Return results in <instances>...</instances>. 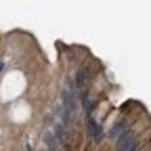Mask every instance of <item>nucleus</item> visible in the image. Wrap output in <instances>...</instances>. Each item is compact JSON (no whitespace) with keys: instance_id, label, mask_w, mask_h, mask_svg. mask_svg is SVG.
Listing matches in <instances>:
<instances>
[{"instance_id":"f257e3e1","label":"nucleus","mask_w":151,"mask_h":151,"mask_svg":"<svg viewBox=\"0 0 151 151\" xmlns=\"http://www.w3.org/2000/svg\"><path fill=\"white\" fill-rule=\"evenodd\" d=\"M134 149H139V143H137L134 132L126 130L122 137H118V151H134Z\"/></svg>"},{"instance_id":"f03ea898","label":"nucleus","mask_w":151,"mask_h":151,"mask_svg":"<svg viewBox=\"0 0 151 151\" xmlns=\"http://www.w3.org/2000/svg\"><path fill=\"white\" fill-rule=\"evenodd\" d=\"M88 137L92 139V143H99L103 139V128L94 122L92 118H88Z\"/></svg>"},{"instance_id":"7ed1b4c3","label":"nucleus","mask_w":151,"mask_h":151,"mask_svg":"<svg viewBox=\"0 0 151 151\" xmlns=\"http://www.w3.org/2000/svg\"><path fill=\"white\" fill-rule=\"evenodd\" d=\"M88 76H90V69L88 67H82L76 76V88H84V84L88 82Z\"/></svg>"},{"instance_id":"20e7f679","label":"nucleus","mask_w":151,"mask_h":151,"mask_svg":"<svg viewBox=\"0 0 151 151\" xmlns=\"http://www.w3.org/2000/svg\"><path fill=\"white\" fill-rule=\"evenodd\" d=\"M124 132H126V124H124V122H118L116 126H113V130L109 132V137H111V139H118V137L124 134Z\"/></svg>"},{"instance_id":"39448f33","label":"nucleus","mask_w":151,"mask_h":151,"mask_svg":"<svg viewBox=\"0 0 151 151\" xmlns=\"http://www.w3.org/2000/svg\"><path fill=\"white\" fill-rule=\"evenodd\" d=\"M63 137H65V128H63V124H59V126H57V139L63 141Z\"/></svg>"},{"instance_id":"423d86ee","label":"nucleus","mask_w":151,"mask_h":151,"mask_svg":"<svg viewBox=\"0 0 151 151\" xmlns=\"http://www.w3.org/2000/svg\"><path fill=\"white\" fill-rule=\"evenodd\" d=\"M2 69H4V63H2V61H0V73H2Z\"/></svg>"},{"instance_id":"0eeeda50","label":"nucleus","mask_w":151,"mask_h":151,"mask_svg":"<svg viewBox=\"0 0 151 151\" xmlns=\"http://www.w3.org/2000/svg\"><path fill=\"white\" fill-rule=\"evenodd\" d=\"M134 151H139V149H134Z\"/></svg>"}]
</instances>
